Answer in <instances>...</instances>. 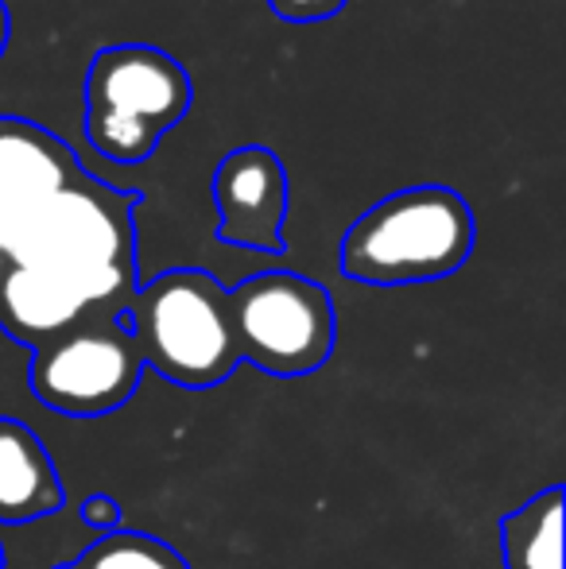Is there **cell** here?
I'll return each mask as SVG.
<instances>
[{
    "mask_svg": "<svg viewBox=\"0 0 566 569\" xmlns=\"http://www.w3.org/2000/svg\"><path fill=\"white\" fill-rule=\"evenodd\" d=\"M8 39H12V12H8V4L0 0V54H4Z\"/></svg>",
    "mask_w": 566,
    "mask_h": 569,
    "instance_id": "cell-15",
    "label": "cell"
},
{
    "mask_svg": "<svg viewBox=\"0 0 566 569\" xmlns=\"http://www.w3.org/2000/svg\"><path fill=\"white\" fill-rule=\"evenodd\" d=\"M190 74L179 59L148 43H117L86 70V140L101 159L143 163L187 117Z\"/></svg>",
    "mask_w": 566,
    "mask_h": 569,
    "instance_id": "cell-4",
    "label": "cell"
},
{
    "mask_svg": "<svg viewBox=\"0 0 566 569\" xmlns=\"http://www.w3.org/2000/svg\"><path fill=\"white\" fill-rule=\"evenodd\" d=\"M82 523L98 535H109V531H121V511L109 496H90L82 503Z\"/></svg>",
    "mask_w": 566,
    "mask_h": 569,
    "instance_id": "cell-14",
    "label": "cell"
},
{
    "mask_svg": "<svg viewBox=\"0 0 566 569\" xmlns=\"http://www.w3.org/2000/svg\"><path fill=\"white\" fill-rule=\"evenodd\" d=\"M140 376V349L117 315H86L67 333L31 349L28 388L54 415L101 419L129 403Z\"/></svg>",
    "mask_w": 566,
    "mask_h": 569,
    "instance_id": "cell-6",
    "label": "cell"
},
{
    "mask_svg": "<svg viewBox=\"0 0 566 569\" xmlns=\"http://www.w3.org/2000/svg\"><path fill=\"white\" fill-rule=\"evenodd\" d=\"M477 221L450 187H408L380 198L346 229L338 271L354 283H435L474 256Z\"/></svg>",
    "mask_w": 566,
    "mask_h": 569,
    "instance_id": "cell-2",
    "label": "cell"
},
{
    "mask_svg": "<svg viewBox=\"0 0 566 569\" xmlns=\"http://www.w3.org/2000/svg\"><path fill=\"white\" fill-rule=\"evenodd\" d=\"M0 569H4V547H0Z\"/></svg>",
    "mask_w": 566,
    "mask_h": 569,
    "instance_id": "cell-17",
    "label": "cell"
},
{
    "mask_svg": "<svg viewBox=\"0 0 566 569\" xmlns=\"http://www.w3.org/2000/svg\"><path fill=\"white\" fill-rule=\"evenodd\" d=\"M4 271H8V260H4V252H0V279H4Z\"/></svg>",
    "mask_w": 566,
    "mask_h": 569,
    "instance_id": "cell-16",
    "label": "cell"
},
{
    "mask_svg": "<svg viewBox=\"0 0 566 569\" xmlns=\"http://www.w3.org/2000/svg\"><path fill=\"white\" fill-rule=\"evenodd\" d=\"M54 569H190L187 558L163 539L143 531H109L98 535L90 547L70 562Z\"/></svg>",
    "mask_w": 566,
    "mask_h": 569,
    "instance_id": "cell-12",
    "label": "cell"
},
{
    "mask_svg": "<svg viewBox=\"0 0 566 569\" xmlns=\"http://www.w3.org/2000/svg\"><path fill=\"white\" fill-rule=\"evenodd\" d=\"M90 310L93 307L75 287L54 276H43V271L8 263L4 279H0V326H4L16 341L31 345V349L59 338V333H67L70 326L82 322Z\"/></svg>",
    "mask_w": 566,
    "mask_h": 569,
    "instance_id": "cell-10",
    "label": "cell"
},
{
    "mask_svg": "<svg viewBox=\"0 0 566 569\" xmlns=\"http://www.w3.org/2000/svg\"><path fill=\"white\" fill-rule=\"evenodd\" d=\"M268 4H272V12L287 23H318V20L338 16L346 0H268Z\"/></svg>",
    "mask_w": 566,
    "mask_h": 569,
    "instance_id": "cell-13",
    "label": "cell"
},
{
    "mask_svg": "<svg viewBox=\"0 0 566 569\" xmlns=\"http://www.w3.org/2000/svg\"><path fill=\"white\" fill-rule=\"evenodd\" d=\"M500 558L505 569H563V485L500 519Z\"/></svg>",
    "mask_w": 566,
    "mask_h": 569,
    "instance_id": "cell-11",
    "label": "cell"
},
{
    "mask_svg": "<svg viewBox=\"0 0 566 569\" xmlns=\"http://www.w3.org/2000/svg\"><path fill=\"white\" fill-rule=\"evenodd\" d=\"M75 151L47 128L0 117V206H23L82 179Z\"/></svg>",
    "mask_w": 566,
    "mask_h": 569,
    "instance_id": "cell-8",
    "label": "cell"
},
{
    "mask_svg": "<svg viewBox=\"0 0 566 569\" xmlns=\"http://www.w3.org/2000/svg\"><path fill=\"white\" fill-rule=\"evenodd\" d=\"M117 322L132 333L143 368H156L179 388H218L241 365L226 287L210 271H163L125 302Z\"/></svg>",
    "mask_w": 566,
    "mask_h": 569,
    "instance_id": "cell-3",
    "label": "cell"
},
{
    "mask_svg": "<svg viewBox=\"0 0 566 569\" xmlns=\"http://www.w3.org/2000/svg\"><path fill=\"white\" fill-rule=\"evenodd\" d=\"M237 357L268 376H307L330 360L338 322L322 283L295 271H260L226 291Z\"/></svg>",
    "mask_w": 566,
    "mask_h": 569,
    "instance_id": "cell-5",
    "label": "cell"
},
{
    "mask_svg": "<svg viewBox=\"0 0 566 569\" xmlns=\"http://www.w3.org/2000/svg\"><path fill=\"white\" fill-rule=\"evenodd\" d=\"M137 194L82 174L70 187L23 206H0V252L70 283L93 310L121 315L137 295Z\"/></svg>",
    "mask_w": 566,
    "mask_h": 569,
    "instance_id": "cell-1",
    "label": "cell"
},
{
    "mask_svg": "<svg viewBox=\"0 0 566 569\" xmlns=\"http://www.w3.org/2000/svg\"><path fill=\"white\" fill-rule=\"evenodd\" d=\"M62 480L39 435L20 419H0V523H36L62 508Z\"/></svg>",
    "mask_w": 566,
    "mask_h": 569,
    "instance_id": "cell-9",
    "label": "cell"
},
{
    "mask_svg": "<svg viewBox=\"0 0 566 569\" xmlns=\"http://www.w3.org/2000/svg\"><path fill=\"white\" fill-rule=\"evenodd\" d=\"M287 206H291V190H287V171L276 151L245 143L214 167L218 240L226 244L280 252Z\"/></svg>",
    "mask_w": 566,
    "mask_h": 569,
    "instance_id": "cell-7",
    "label": "cell"
}]
</instances>
